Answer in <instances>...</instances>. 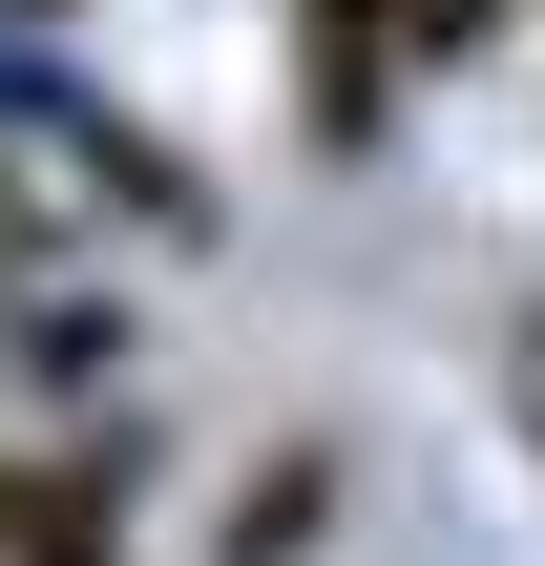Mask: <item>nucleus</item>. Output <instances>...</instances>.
I'll use <instances>...</instances> for the list:
<instances>
[{
  "mask_svg": "<svg viewBox=\"0 0 545 566\" xmlns=\"http://www.w3.org/2000/svg\"><path fill=\"white\" fill-rule=\"evenodd\" d=\"M399 63H441V0H294V126L315 147H378Z\"/></svg>",
  "mask_w": 545,
  "mask_h": 566,
  "instance_id": "f257e3e1",
  "label": "nucleus"
},
{
  "mask_svg": "<svg viewBox=\"0 0 545 566\" xmlns=\"http://www.w3.org/2000/svg\"><path fill=\"white\" fill-rule=\"evenodd\" d=\"M315 525H336V441L252 462V483H231V546H210V566H315Z\"/></svg>",
  "mask_w": 545,
  "mask_h": 566,
  "instance_id": "f03ea898",
  "label": "nucleus"
},
{
  "mask_svg": "<svg viewBox=\"0 0 545 566\" xmlns=\"http://www.w3.org/2000/svg\"><path fill=\"white\" fill-rule=\"evenodd\" d=\"M21 357H42V378H63V399H84V378H105V357H126V315H63V294H42V315H21Z\"/></svg>",
  "mask_w": 545,
  "mask_h": 566,
  "instance_id": "7ed1b4c3",
  "label": "nucleus"
},
{
  "mask_svg": "<svg viewBox=\"0 0 545 566\" xmlns=\"http://www.w3.org/2000/svg\"><path fill=\"white\" fill-rule=\"evenodd\" d=\"M504 21H525V0H441V63H462V42H504Z\"/></svg>",
  "mask_w": 545,
  "mask_h": 566,
  "instance_id": "20e7f679",
  "label": "nucleus"
},
{
  "mask_svg": "<svg viewBox=\"0 0 545 566\" xmlns=\"http://www.w3.org/2000/svg\"><path fill=\"white\" fill-rule=\"evenodd\" d=\"M21 252H42V210H21V189H0V273H21Z\"/></svg>",
  "mask_w": 545,
  "mask_h": 566,
  "instance_id": "39448f33",
  "label": "nucleus"
},
{
  "mask_svg": "<svg viewBox=\"0 0 545 566\" xmlns=\"http://www.w3.org/2000/svg\"><path fill=\"white\" fill-rule=\"evenodd\" d=\"M21 21H42V0H21Z\"/></svg>",
  "mask_w": 545,
  "mask_h": 566,
  "instance_id": "423d86ee",
  "label": "nucleus"
}]
</instances>
